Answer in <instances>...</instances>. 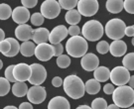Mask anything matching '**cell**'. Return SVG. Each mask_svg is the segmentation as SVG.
<instances>
[{
  "label": "cell",
  "instance_id": "obj_1",
  "mask_svg": "<svg viewBox=\"0 0 134 109\" xmlns=\"http://www.w3.org/2000/svg\"><path fill=\"white\" fill-rule=\"evenodd\" d=\"M65 93L72 99H80L86 93V86L81 77L76 74L68 76L63 82Z\"/></svg>",
  "mask_w": 134,
  "mask_h": 109
},
{
  "label": "cell",
  "instance_id": "obj_2",
  "mask_svg": "<svg viewBox=\"0 0 134 109\" xmlns=\"http://www.w3.org/2000/svg\"><path fill=\"white\" fill-rule=\"evenodd\" d=\"M113 103L119 108H129L134 104V89L129 85H119L112 92Z\"/></svg>",
  "mask_w": 134,
  "mask_h": 109
},
{
  "label": "cell",
  "instance_id": "obj_3",
  "mask_svg": "<svg viewBox=\"0 0 134 109\" xmlns=\"http://www.w3.org/2000/svg\"><path fill=\"white\" fill-rule=\"evenodd\" d=\"M87 49V41L80 35L72 36L66 43V51L68 55L72 58H81L86 54Z\"/></svg>",
  "mask_w": 134,
  "mask_h": 109
},
{
  "label": "cell",
  "instance_id": "obj_4",
  "mask_svg": "<svg viewBox=\"0 0 134 109\" xmlns=\"http://www.w3.org/2000/svg\"><path fill=\"white\" fill-rule=\"evenodd\" d=\"M104 33V28L102 24L97 21V20H90L85 23L81 29V34L82 37L86 39V41L91 42H96L99 39L102 38Z\"/></svg>",
  "mask_w": 134,
  "mask_h": 109
},
{
  "label": "cell",
  "instance_id": "obj_5",
  "mask_svg": "<svg viewBox=\"0 0 134 109\" xmlns=\"http://www.w3.org/2000/svg\"><path fill=\"white\" fill-rule=\"evenodd\" d=\"M125 27L126 25L123 22V20L113 18L105 24L104 32L106 36L111 40H119L123 38V36L125 35Z\"/></svg>",
  "mask_w": 134,
  "mask_h": 109
},
{
  "label": "cell",
  "instance_id": "obj_6",
  "mask_svg": "<svg viewBox=\"0 0 134 109\" xmlns=\"http://www.w3.org/2000/svg\"><path fill=\"white\" fill-rule=\"evenodd\" d=\"M61 5L59 1L56 0H45L41 4L40 11L45 18L47 19H55L61 13Z\"/></svg>",
  "mask_w": 134,
  "mask_h": 109
},
{
  "label": "cell",
  "instance_id": "obj_7",
  "mask_svg": "<svg viewBox=\"0 0 134 109\" xmlns=\"http://www.w3.org/2000/svg\"><path fill=\"white\" fill-rule=\"evenodd\" d=\"M130 78V72L129 71L124 67L123 66H115L110 71V81L115 85H124L128 83V81Z\"/></svg>",
  "mask_w": 134,
  "mask_h": 109
},
{
  "label": "cell",
  "instance_id": "obj_8",
  "mask_svg": "<svg viewBox=\"0 0 134 109\" xmlns=\"http://www.w3.org/2000/svg\"><path fill=\"white\" fill-rule=\"evenodd\" d=\"M31 66V76L29 78V82L32 85H41L47 78V71L44 66L40 64H32Z\"/></svg>",
  "mask_w": 134,
  "mask_h": 109
},
{
  "label": "cell",
  "instance_id": "obj_9",
  "mask_svg": "<svg viewBox=\"0 0 134 109\" xmlns=\"http://www.w3.org/2000/svg\"><path fill=\"white\" fill-rule=\"evenodd\" d=\"M77 6L79 12L85 17H91L96 15L99 8L97 0H79Z\"/></svg>",
  "mask_w": 134,
  "mask_h": 109
},
{
  "label": "cell",
  "instance_id": "obj_10",
  "mask_svg": "<svg viewBox=\"0 0 134 109\" xmlns=\"http://www.w3.org/2000/svg\"><path fill=\"white\" fill-rule=\"evenodd\" d=\"M26 96L32 104H41L47 98V91L44 86L33 85L28 88Z\"/></svg>",
  "mask_w": 134,
  "mask_h": 109
},
{
  "label": "cell",
  "instance_id": "obj_11",
  "mask_svg": "<svg viewBox=\"0 0 134 109\" xmlns=\"http://www.w3.org/2000/svg\"><path fill=\"white\" fill-rule=\"evenodd\" d=\"M35 56L41 62H48L54 57V51L52 44L41 43L35 48Z\"/></svg>",
  "mask_w": 134,
  "mask_h": 109
},
{
  "label": "cell",
  "instance_id": "obj_12",
  "mask_svg": "<svg viewBox=\"0 0 134 109\" xmlns=\"http://www.w3.org/2000/svg\"><path fill=\"white\" fill-rule=\"evenodd\" d=\"M13 74L17 81H29L31 76V66L25 62H20V64L14 65Z\"/></svg>",
  "mask_w": 134,
  "mask_h": 109
},
{
  "label": "cell",
  "instance_id": "obj_13",
  "mask_svg": "<svg viewBox=\"0 0 134 109\" xmlns=\"http://www.w3.org/2000/svg\"><path fill=\"white\" fill-rule=\"evenodd\" d=\"M81 66L85 71H93L99 66V59L96 55L92 54V53L86 54L81 57Z\"/></svg>",
  "mask_w": 134,
  "mask_h": 109
},
{
  "label": "cell",
  "instance_id": "obj_14",
  "mask_svg": "<svg viewBox=\"0 0 134 109\" xmlns=\"http://www.w3.org/2000/svg\"><path fill=\"white\" fill-rule=\"evenodd\" d=\"M12 19L16 24H25L30 20L31 14L29 12V9L24 6H17L16 8L12 10V15H11Z\"/></svg>",
  "mask_w": 134,
  "mask_h": 109
},
{
  "label": "cell",
  "instance_id": "obj_15",
  "mask_svg": "<svg viewBox=\"0 0 134 109\" xmlns=\"http://www.w3.org/2000/svg\"><path fill=\"white\" fill-rule=\"evenodd\" d=\"M68 28L64 25H59L50 32L49 35V42L51 44L61 43L63 40L67 38L68 36Z\"/></svg>",
  "mask_w": 134,
  "mask_h": 109
},
{
  "label": "cell",
  "instance_id": "obj_16",
  "mask_svg": "<svg viewBox=\"0 0 134 109\" xmlns=\"http://www.w3.org/2000/svg\"><path fill=\"white\" fill-rule=\"evenodd\" d=\"M34 30L31 26H29L27 24H20L15 29V36L17 40L25 42V41H30L32 40L33 37Z\"/></svg>",
  "mask_w": 134,
  "mask_h": 109
},
{
  "label": "cell",
  "instance_id": "obj_17",
  "mask_svg": "<svg viewBox=\"0 0 134 109\" xmlns=\"http://www.w3.org/2000/svg\"><path fill=\"white\" fill-rule=\"evenodd\" d=\"M126 51H127V45L121 39H119V40H113L112 43L109 45L110 54L115 58L123 57L126 54Z\"/></svg>",
  "mask_w": 134,
  "mask_h": 109
},
{
  "label": "cell",
  "instance_id": "obj_18",
  "mask_svg": "<svg viewBox=\"0 0 134 109\" xmlns=\"http://www.w3.org/2000/svg\"><path fill=\"white\" fill-rule=\"evenodd\" d=\"M49 109H70L71 105L68 99L64 96H55L49 101Z\"/></svg>",
  "mask_w": 134,
  "mask_h": 109
},
{
  "label": "cell",
  "instance_id": "obj_19",
  "mask_svg": "<svg viewBox=\"0 0 134 109\" xmlns=\"http://www.w3.org/2000/svg\"><path fill=\"white\" fill-rule=\"evenodd\" d=\"M49 35H50V31L48 29L40 27V28L34 30L32 41L36 45L41 43H47V41H49Z\"/></svg>",
  "mask_w": 134,
  "mask_h": 109
},
{
  "label": "cell",
  "instance_id": "obj_20",
  "mask_svg": "<svg viewBox=\"0 0 134 109\" xmlns=\"http://www.w3.org/2000/svg\"><path fill=\"white\" fill-rule=\"evenodd\" d=\"M93 76L99 82H105L110 78V71L106 66H97L93 71Z\"/></svg>",
  "mask_w": 134,
  "mask_h": 109
},
{
  "label": "cell",
  "instance_id": "obj_21",
  "mask_svg": "<svg viewBox=\"0 0 134 109\" xmlns=\"http://www.w3.org/2000/svg\"><path fill=\"white\" fill-rule=\"evenodd\" d=\"M105 8L109 13L112 14L120 13L123 10V0H107Z\"/></svg>",
  "mask_w": 134,
  "mask_h": 109
},
{
  "label": "cell",
  "instance_id": "obj_22",
  "mask_svg": "<svg viewBox=\"0 0 134 109\" xmlns=\"http://www.w3.org/2000/svg\"><path fill=\"white\" fill-rule=\"evenodd\" d=\"M35 43L33 41H25L20 45V53L23 57L30 58L35 55Z\"/></svg>",
  "mask_w": 134,
  "mask_h": 109
},
{
  "label": "cell",
  "instance_id": "obj_23",
  "mask_svg": "<svg viewBox=\"0 0 134 109\" xmlns=\"http://www.w3.org/2000/svg\"><path fill=\"white\" fill-rule=\"evenodd\" d=\"M81 15L79 10L71 9L67 10V13L65 15V20L69 25H77L81 22Z\"/></svg>",
  "mask_w": 134,
  "mask_h": 109
},
{
  "label": "cell",
  "instance_id": "obj_24",
  "mask_svg": "<svg viewBox=\"0 0 134 109\" xmlns=\"http://www.w3.org/2000/svg\"><path fill=\"white\" fill-rule=\"evenodd\" d=\"M28 86L25 81H16L12 86V93L16 97H24L27 94Z\"/></svg>",
  "mask_w": 134,
  "mask_h": 109
},
{
  "label": "cell",
  "instance_id": "obj_25",
  "mask_svg": "<svg viewBox=\"0 0 134 109\" xmlns=\"http://www.w3.org/2000/svg\"><path fill=\"white\" fill-rule=\"evenodd\" d=\"M85 86H86V92H87L88 94H91V95L97 94L101 88L100 82L98 81H96V78L88 79V81L85 83Z\"/></svg>",
  "mask_w": 134,
  "mask_h": 109
},
{
  "label": "cell",
  "instance_id": "obj_26",
  "mask_svg": "<svg viewBox=\"0 0 134 109\" xmlns=\"http://www.w3.org/2000/svg\"><path fill=\"white\" fill-rule=\"evenodd\" d=\"M8 41H9L10 45H11V48H10V51L6 55L5 57L7 58H13L15 56L18 55V53L20 52V44L19 42L14 38H6Z\"/></svg>",
  "mask_w": 134,
  "mask_h": 109
},
{
  "label": "cell",
  "instance_id": "obj_27",
  "mask_svg": "<svg viewBox=\"0 0 134 109\" xmlns=\"http://www.w3.org/2000/svg\"><path fill=\"white\" fill-rule=\"evenodd\" d=\"M122 65L128 71H134V53H129L124 55L122 60Z\"/></svg>",
  "mask_w": 134,
  "mask_h": 109
},
{
  "label": "cell",
  "instance_id": "obj_28",
  "mask_svg": "<svg viewBox=\"0 0 134 109\" xmlns=\"http://www.w3.org/2000/svg\"><path fill=\"white\" fill-rule=\"evenodd\" d=\"M12 15V9L8 4L1 3L0 4V20L9 19Z\"/></svg>",
  "mask_w": 134,
  "mask_h": 109
},
{
  "label": "cell",
  "instance_id": "obj_29",
  "mask_svg": "<svg viewBox=\"0 0 134 109\" xmlns=\"http://www.w3.org/2000/svg\"><path fill=\"white\" fill-rule=\"evenodd\" d=\"M57 66L61 68H67L71 65V58L69 55H60L59 57H57Z\"/></svg>",
  "mask_w": 134,
  "mask_h": 109
},
{
  "label": "cell",
  "instance_id": "obj_30",
  "mask_svg": "<svg viewBox=\"0 0 134 109\" xmlns=\"http://www.w3.org/2000/svg\"><path fill=\"white\" fill-rule=\"evenodd\" d=\"M10 88V81L6 77H0V97L8 94Z\"/></svg>",
  "mask_w": 134,
  "mask_h": 109
},
{
  "label": "cell",
  "instance_id": "obj_31",
  "mask_svg": "<svg viewBox=\"0 0 134 109\" xmlns=\"http://www.w3.org/2000/svg\"><path fill=\"white\" fill-rule=\"evenodd\" d=\"M91 108L92 109H106L107 108V102L102 97H97L92 100L91 102Z\"/></svg>",
  "mask_w": 134,
  "mask_h": 109
},
{
  "label": "cell",
  "instance_id": "obj_32",
  "mask_svg": "<svg viewBox=\"0 0 134 109\" xmlns=\"http://www.w3.org/2000/svg\"><path fill=\"white\" fill-rule=\"evenodd\" d=\"M44 20H45V17H44L42 13L40 12H36V13H33V14L31 15V17H30V21H31V23L32 25L34 26H41L42 24L44 23Z\"/></svg>",
  "mask_w": 134,
  "mask_h": 109
},
{
  "label": "cell",
  "instance_id": "obj_33",
  "mask_svg": "<svg viewBox=\"0 0 134 109\" xmlns=\"http://www.w3.org/2000/svg\"><path fill=\"white\" fill-rule=\"evenodd\" d=\"M79 0H59V3L63 9L71 10L74 9L77 5Z\"/></svg>",
  "mask_w": 134,
  "mask_h": 109
},
{
  "label": "cell",
  "instance_id": "obj_34",
  "mask_svg": "<svg viewBox=\"0 0 134 109\" xmlns=\"http://www.w3.org/2000/svg\"><path fill=\"white\" fill-rule=\"evenodd\" d=\"M96 51L100 55H105L107 52H109V44L106 41H99L96 44Z\"/></svg>",
  "mask_w": 134,
  "mask_h": 109
},
{
  "label": "cell",
  "instance_id": "obj_35",
  "mask_svg": "<svg viewBox=\"0 0 134 109\" xmlns=\"http://www.w3.org/2000/svg\"><path fill=\"white\" fill-rule=\"evenodd\" d=\"M123 9L129 14H134V0H124Z\"/></svg>",
  "mask_w": 134,
  "mask_h": 109
},
{
  "label": "cell",
  "instance_id": "obj_36",
  "mask_svg": "<svg viewBox=\"0 0 134 109\" xmlns=\"http://www.w3.org/2000/svg\"><path fill=\"white\" fill-rule=\"evenodd\" d=\"M13 68H14V65L7 66L6 70H5V77H6L10 82H16V81H17L15 79L14 74H13Z\"/></svg>",
  "mask_w": 134,
  "mask_h": 109
},
{
  "label": "cell",
  "instance_id": "obj_37",
  "mask_svg": "<svg viewBox=\"0 0 134 109\" xmlns=\"http://www.w3.org/2000/svg\"><path fill=\"white\" fill-rule=\"evenodd\" d=\"M10 48H11V45L7 39H4L3 41L0 42V53L3 54L4 56L10 51Z\"/></svg>",
  "mask_w": 134,
  "mask_h": 109
},
{
  "label": "cell",
  "instance_id": "obj_38",
  "mask_svg": "<svg viewBox=\"0 0 134 109\" xmlns=\"http://www.w3.org/2000/svg\"><path fill=\"white\" fill-rule=\"evenodd\" d=\"M52 48H53L54 51V57H59L64 52V46L61 43L52 44Z\"/></svg>",
  "mask_w": 134,
  "mask_h": 109
},
{
  "label": "cell",
  "instance_id": "obj_39",
  "mask_svg": "<svg viewBox=\"0 0 134 109\" xmlns=\"http://www.w3.org/2000/svg\"><path fill=\"white\" fill-rule=\"evenodd\" d=\"M68 33L71 36H79L81 34V30L77 25H71L68 29Z\"/></svg>",
  "mask_w": 134,
  "mask_h": 109
},
{
  "label": "cell",
  "instance_id": "obj_40",
  "mask_svg": "<svg viewBox=\"0 0 134 109\" xmlns=\"http://www.w3.org/2000/svg\"><path fill=\"white\" fill-rule=\"evenodd\" d=\"M21 3L24 7L29 9V8H34L38 3V0H21Z\"/></svg>",
  "mask_w": 134,
  "mask_h": 109
},
{
  "label": "cell",
  "instance_id": "obj_41",
  "mask_svg": "<svg viewBox=\"0 0 134 109\" xmlns=\"http://www.w3.org/2000/svg\"><path fill=\"white\" fill-rule=\"evenodd\" d=\"M114 88L115 87L113 85V83H106L105 85L103 86V92L105 94H112Z\"/></svg>",
  "mask_w": 134,
  "mask_h": 109
},
{
  "label": "cell",
  "instance_id": "obj_42",
  "mask_svg": "<svg viewBox=\"0 0 134 109\" xmlns=\"http://www.w3.org/2000/svg\"><path fill=\"white\" fill-rule=\"evenodd\" d=\"M63 82H64V81H63L60 76H55L53 79H52V84L55 87H60L61 85H63Z\"/></svg>",
  "mask_w": 134,
  "mask_h": 109
},
{
  "label": "cell",
  "instance_id": "obj_43",
  "mask_svg": "<svg viewBox=\"0 0 134 109\" xmlns=\"http://www.w3.org/2000/svg\"><path fill=\"white\" fill-rule=\"evenodd\" d=\"M125 36L127 37H133L134 36V28L133 26H128V27H125Z\"/></svg>",
  "mask_w": 134,
  "mask_h": 109
},
{
  "label": "cell",
  "instance_id": "obj_44",
  "mask_svg": "<svg viewBox=\"0 0 134 109\" xmlns=\"http://www.w3.org/2000/svg\"><path fill=\"white\" fill-rule=\"evenodd\" d=\"M20 109H33V105L30 101H25V102H22L21 104L19 105Z\"/></svg>",
  "mask_w": 134,
  "mask_h": 109
},
{
  "label": "cell",
  "instance_id": "obj_45",
  "mask_svg": "<svg viewBox=\"0 0 134 109\" xmlns=\"http://www.w3.org/2000/svg\"><path fill=\"white\" fill-rule=\"evenodd\" d=\"M128 84L134 89V76H130V78L129 81H128Z\"/></svg>",
  "mask_w": 134,
  "mask_h": 109
},
{
  "label": "cell",
  "instance_id": "obj_46",
  "mask_svg": "<svg viewBox=\"0 0 134 109\" xmlns=\"http://www.w3.org/2000/svg\"><path fill=\"white\" fill-rule=\"evenodd\" d=\"M5 39V33H4V31L2 30V29L0 28V42L1 41H3Z\"/></svg>",
  "mask_w": 134,
  "mask_h": 109
},
{
  "label": "cell",
  "instance_id": "obj_47",
  "mask_svg": "<svg viewBox=\"0 0 134 109\" xmlns=\"http://www.w3.org/2000/svg\"><path fill=\"white\" fill-rule=\"evenodd\" d=\"M107 108L108 109H118L119 108V107H118V106H117V105L115 104H110V105H107Z\"/></svg>",
  "mask_w": 134,
  "mask_h": 109
},
{
  "label": "cell",
  "instance_id": "obj_48",
  "mask_svg": "<svg viewBox=\"0 0 134 109\" xmlns=\"http://www.w3.org/2000/svg\"><path fill=\"white\" fill-rule=\"evenodd\" d=\"M91 106H88V105H80L77 109H91Z\"/></svg>",
  "mask_w": 134,
  "mask_h": 109
},
{
  "label": "cell",
  "instance_id": "obj_49",
  "mask_svg": "<svg viewBox=\"0 0 134 109\" xmlns=\"http://www.w3.org/2000/svg\"><path fill=\"white\" fill-rule=\"evenodd\" d=\"M4 108L5 109H16L17 107H16V106H14V105H9V106H5Z\"/></svg>",
  "mask_w": 134,
  "mask_h": 109
},
{
  "label": "cell",
  "instance_id": "obj_50",
  "mask_svg": "<svg viewBox=\"0 0 134 109\" xmlns=\"http://www.w3.org/2000/svg\"><path fill=\"white\" fill-rule=\"evenodd\" d=\"M2 67H3V62H2V61L0 60V70H1Z\"/></svg>",
  "mask_w": 134,
  "mask_h": 109
},
{
  "label": "cell",
  "instance_id": "obj_51",
  "mask_svg": "<svg viewBox=\"0 0 134 109\" xmlns=\"http://www.w3.org/2000/svg\"><path fill=\"white\" fill-rule=\"evenodd\" d=\"M131 42H132V45L134 46V36H133V39H132V41H131Z\"/></svg>",
  "mask_w": 134,
  "mask_h": 109
},
{
  "label": "cell",
  "instance_id": "obj_52",
  "mask_svg": "<svg viewBox=\"0 0 134 109\" xmlns=\"http://www.w3.org/2000/svg\"><path fill=\"white\" fill-rule=\"evenodd\" d=\"M132 26H133V28H134V25H132Z\"/></svg>",
  "mask_w": 134,
  "mask_h": 109
}]
</instances>
